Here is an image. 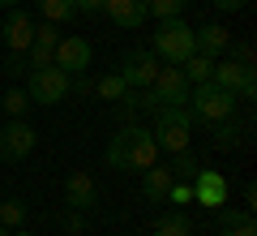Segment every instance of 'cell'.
Wrapping results in <instances>:
<instances>
[{
    "label": "cell",
    "mask_w": 257,
    "mask_h": 236,
    "mask_svg": "<svg viewBox=\"0 0 257 236\" xmlns=\"http://www.w3.org/2000/svg\"><path fill=\"white\" fill-rule=\"evenodd\" d=\"M227 56H231V60H240V64H253V43H236V47H227Z\"/></svg>",
    "instance_id": "33"
},
{
    "label": "cell",
    "mask_w": 257,
    "mask_h": 236,
    "mask_svg": "<svg viewBox=\"0 0 257 236\" xmlns=\"http://www.w3.org/2000/svg\"><path fill=\"white\" fill-rule=\"evenodd\" d=\"M159 69H163V60H159L150 47H128L124 56H120V77H124V86L128 91H146L150 82L159 77Z\"/></svg>",
    "instance_id": "6"
},
{
    "label": "cell",
    "mask_w": 257,
    "mask_h": 236,
    "mask_svg": "<svg viewBox=\"0 0 257 236\" xmlns=\"http://www.w3.org/2000/svg\"><path fill=\"white\" fill-rule=\"evenodd\" d=\"M0 9H18V0H0Z\"/></svg>",
    "instance_id": "36"
},
{
    "label": "cell",
    "mask_w": 257,
    "mask_h": 236,
    "mask_svg": "<svg viewBox=\"0 0 257 236\" xmlns=\"http://www.w3.org/2000/svg\"><path fill=\"white\" fill-rule=\"evenodd\" d=\"M52 64L60 73H69V77H73V73H86L94 64V47L86 43L82 35H64L60 43L52 47Z\"/></svg>",
    "instance_id": "8"
},
{
    "label": "cell",
    "mask_w": 257,
    "mask_h": 236,
    "mask_svg": "<svg viewBox=\"0 0 257 236\" xmlns=\"http://www.w3.org/2000/svg\"><path fill=\"white\" fill-rule=\"evenodd\" d=\"M26 69H30L26 52H9L5 56V77H26Z\"/></svg>",
    "instance_id": "27"
},
{
    "label": "cell",
    "mask_w": 257,
    "mask_h": 236,
    "mask_svg": "<svg viewBox=\"0 0 257 236\" xmlns=\"http://www.w3.org/2000/svg\"><path fill=\"white\" fill-rule=\"evenodd\" d=\"M155 146L159 150H167V154H176V150H189V142H193V120H189V112L184 108H163L155 116Z\"/></svg>",
    "instance_id": "4"
},
{
    "label": "cell",
    "mask_w": 257,
    "mask_h": 236,
    "mask_svg": "<svg viewBox=\"0 0 257 236\" xmlns=\"http://www.w3.org/2000/svg\"><path fill=\"white\" fill-rule=\"evenodd\" d=\"M214 215H219V227H240V223H253V210H248V206H227V202H223V206L214 210Z\"/></svg>",
    "instance_id": "25"
},
{
    "label": "cell",
    "mask_w": 257,
    "mask_h": 236,
    "mask_svg": "<svg viewBox=\"0 0 257 236\" xmlns=\"http://www.w3.org/2000/svg\"><path fill=\"white\" fill-rule=\"evenodd\" d=\"M39 133L26 125V120H9V125L0 129V159H9V164H22L30 150H35Z\"/></svg>",
    "instance_id": "9"
},
{
    "label": "cell",
    "mask_w": 257,
    "mask_h": 236,
    "mask_svg": "<svg viewBox=\"0 0 257 236\" xmlns=\"http://www.w3.org/2000/svg\"><path fill=\"white\" fill-rule=\"evenodd\" d=\"M227 47H231V30H223L219 22L193 26V52H197V56H210V60H219V56H227Z\"/></svg>",
    "instance_id": "13"
},
{
    "label": "cell",
    "mask_w": 257,
    "mask_h": 236,
    "mask_svg": "<svg viewBox=\"0 0 257 236\" xmlns=\"http://www.w3.org/2000/svg\"><path fill=\"white\" fill-rule=\"evenodd\" d=\"M138 176H142V198L155 202V206H163V202H167V189H172V181H176V176L167 172V164H150L146 172H138Z\"/></svg>",
    "instance_id": "16"
},
{
    "label": "cell",
    "mask_w": 257,
    "mask_h": 236,
    "mask_svg": "<svg viewBox=\"0 0 257 236\" xmlns=\"http://www.w3.org/2000/svg\"><path fill=\"white\" fill-rule=\"evenodd\" d=\"M26 95H30V103H39V108H52V103L69 99V73H60L56 64L30 69L26 73Z\"/></svg>",
    "instance_id": "5"
},
{
    "label": "cell",
    "mask_w": 257,
    "mask_h": 236,
    "mask_svg": "<svg viewBox=\"0 0 257 236\" xmlns=\"http://www.w3.org/2000/svg\"><path fill=\"white\" fill-rule=\"evenodd\" d=\"M0 108L9 112L13 120H26V108H35V103H30V95L22 91V86H9V91H5V99H0Z\"/></svg>",
    "instance_id": "22"
},
{
    "label": "cell",
    "mask_w": 257,
    "mask_h": 236,
    "mask_svg": "<svg viewBox=\"0 0 257 236\" xmlns=\"http://www.w3.org/2000/svg\"><path fill=\"white\" fill-rule=\"evenodd\" d=\"M77 18H94V13H103V0H73Z\"/></svg>",
    "instance_id": "32"
},
{
    "label": "cell",
    "mask_w": 257,
    "mask_h": 236,
    "mask_svg": "<svg viewBox=\"0 0 257 236\" xmlns=\"http://www.w3.org/2000/svg\"><path fill=\"white\" fill-rule=\"evenodd\" d=\"M210 69H214V60H210V56H197V52H193L189 60L180 64V73L189 77V86H197V82H210Z\"/></svg>",
    "instance_id": "20"
},
{
    "label": "cell",
    "mask_w": 257,
    "mask_h": 236,
    "mask_svg": "<svg viewBox=\"0 0 257 236\" xmlns=\"http://www.w3.org/2000/svg\"><path fill=\"white\" fill-rule=\"evenodd\" d=\"M150 52L163 64H184L193 56V26L184 18H159L155 39H150Z\"/></svg>",
    "instance_id": "3"
},
{
    "label": "cell",
    "mask_w": 257,
    "mask_h": 236,
    "mask_svg": "<svg viewBox=\"0 0 257 236\" xmlns=\"http://www.w3.org/2000/svg\"><path fill=\"white\" fill-rule=\"evenodd\" d=\"M103 13H107L120 30H138V26H146V18H150L146 0H103Z\"/></svg>",
    "instance_id": "15"
},
{
    "label": "cell",
    "mask_w": 257,
    "mask_h": 236,
    "mask_svg": "<svg viewBox=\"0 0 257 236\" xmlns=\"http://www.w3.org/2000/svg\"><path fill=\"white\" fill-rule=\"evenodd\" d=\"M193 198H197V206H210L219 210L223 202H227V176L214 172V168H197V176H193Z\"/></svg>",
    "instance_id": "11"
},
{
    "label": "cell",
    "mask_w": 257,
    "mask_h": 236,
    "mask_svg": "<svg viewBox=\"0 0 257 236\" xmlns=\"http://www.w3.org/2000/svg\"><path fill=\"white\" fill-rule=\"evenodd\" d=\"M210 82H214V86H223V91H231L236 99H253V95H257L253 64H240V60H231V56H219V60H214Z\"/></svg>",
    "instance_id": "7"
},
{
    "label": "cell",
    "mask_w": 257,
    "mask_h": 236,
    "mask_svg": "<svg viewBox=\"0 0 257 236\" xmlns=\"http://www.w3.org/2000/svg\"><path fill=\"white\" fill-rule=\"evenodd\" d=\"M214 9L219 13H240V9H248V0H214Z\"/></svg>",
    "instance_id": "34"
},
{
    "label": "cell",
    "mask_w": 257,
    "mask_h": 236,
    "mask_svg": "<svg viewBox=\"0 0 257 236\" xmlns=\"http://www.w3.org/2000/svg\"><path fill=\"white\" fill-rule=\"evenodd\" d=\"M219 236H257V227L253 223H240V227H223Z\"/></svg>",
    "instance_id": "35"
},
{
    "label": "cell",
    "mask_w": 257,
    "mask_h": 236,
    "mask_svg": "<svg viewBox=\"0 0 257 236\" xmlns=\"http://www.w3.org/2000/svg\"><path fill=\"white\" fill-rule=\"evenodd\" d=\"M197 168H202V164H197V154H193V150H176L172 164H167V172H172L176 181H193V176H197Z\"/></svg>",
    "instance_id": "21"
},
{
    "label": "cell",
    "mask_w": 257,
    "mask_h": 236,
    "mask_svg": "<svg viewBox=\"0 0 257 236\" xmlns=\"http://www.w3.org/2000/svg\"><path fill=\"white\" fill-rule=\"evenodd\" d=\"M0 236H9V227H5V223H0Z\"/></svg>",
    "instance_id": "38"
},
{
    "label": "cell",
    "mask_w": 257,
    "mask_h": 236,
    "mask_svg": "<svg viewBox=\"0 0 257 236\" xmlns=\"http://www.w3.org/2000/svg\"><path fill=\"white\" fill-rule=\"evenodd\" d=\"M35 43L56 47V43H60V26H56V22H43V26H35Z\"/></svg>",
    "instance_id": "30"
},
{
    "label": "cell",
    "mask_w": 257,
    "mask_h": 236,
    "mask_svg": "<svg viewBox=\"0 0 257 236\" xmlns=\"http://www.w3.org/2000/svg\"><path fill=\"white\" fill-rule=\"evenodd\" d=\"M184 5H189V0H146L150 18H180Z\"/></svg>",
    "instance_id": "26"
},
{
    "label": "cell",
    "mask_w": 257,
    "mask_h": 236,
    "mask_svg": "<svg viewBox=\"0 0 257 236\" xmlns=\"http://www.w3.org/2000/svg\"><path fill=\"white\" fill-rule=\"evenodd\" d=\"M60 227H64V232H69V236H77V232H82V227H86L82 210H64V215H60Z\"/></svg>",
    "instance_id": "31"
},
{
    "label": "cell",
    "mask_w": 257,
    "mask_h": 236,
    "mask_svg": "<svg viewBox=\"0 0 257 236\" xmlns=\"http://www.w3.org/2000/svg\"><path fill=\"white\" fill-rule=\"evenodd\" d=\"M39 13H43L47 22H56V26H64V22H73V18H77L73 0H39Z\"/></svg>",
    "instance_id": "19"
},
{
    "label": "cell",
    "mask_w": 257,
    "mask_h": 236,
    "mask_svg": "<svg viewBox=\"0 0 257 236\" xmlns=\"http://www.w3.org/2000/svg\"><path fill=\"white\" fill-rule=\"evenodd\" d=\"M26 60H30V69H47V64H52V47H47V43H30L26 47Z\"/></svg>",
    "instance_id": "28"
},
{
    "label": "cell",
    "mask_w": 257,
    "mask_h": 236,
    "mask_svg": "<svg viewBox=\"0 0 257 236\" xmlns=\"http://www.w3.org/2000/svg\"><path fill=\"white\" fill-rule=\"evenodd\" d=\"M64 202H69V210H94L99 206V185H94L90 172H69L64 176Z\"/></svg>",
    "instance_id": "12"
},
{
    "label": "cell",
    "mask_w": 257,
    "mask_h": 236,
    "mask_svg": "<svg viewBox=\"0 0 257 236\" xmlns=\"http://www.w3.org/2000/svg\"><path fill=\"white\" fill-rule=\"evenodd\" d=\"M124 91H128V86H124V77H120V73H103V77H94V95H99V99H107V103H116Z\"/></svg>",
    "instance_id": "23"
},
{
    "label": "cell",
    "mask_w": 257,
    "mask_h": 236,
    "mask_svg": "<svg viewBox=\"0 0 257 236\" xmlns=\"http://www.w3.org/2000/svg\"><path fill=\"white\" fill-rule=\"evenodd\" d=\"M150 91L159 95L163 108H184V103H189V77L180 73V64H163L159 77L150 82Z\"/></svg>",
    "instance_id": "10"
},
{
    "label": "cell",
    "mask_w": 257,
    "mask_h": 236,
    "mask_svg": "<svg viewBox=\"0 0 257 236\" xmlns=\"http://www.w3.org/2000/svg\"><path fill=\"white\" fill-rule=\"evenodd\" d=\"M244 129L236 125V116H227V120H219V125H214V146H219V150H236L240 142H244Z\"/></svg>",
    "instance_id": "18"
},
{
    "label": "cell",
    "mask_w": 257,
    "mask_h": 236,
    "mask_svg": "<svg viewBox=\"0 0 257 236\" xmlns=\"http://www.w3.org/2000/svg\"><path fill=\"white\" fill-rule=\"evenodd\" d=\"M159 146H155V133L146 125H120L116 137L107 142V168L111 172H146L150 164H159Z\"/></svg>",
    "instance_id": "1"
},
{
    "label": "cell",
    "mask_w": 257,
    "mask_h": 236,
    "mask_svg": "<svg viewBox=\"0 0 257 236\" xmlns=\"http://www.w3.org/2000/svg\"><path fill=\"white\" fill-rule=\"evenodd\" d=\"M9 236H39V232H26V227H18V232H9Z\"/></svg>",
    "instance_id": "37"
},
{
    "label": "cell",
    "mask_w": 257,
    "mask_h": 236,
    "mask_svg": "<svg viewBox=\"0 0 257 236\" xmlns=\"http://www.w3.org/2000/svg\"><path fill=\"white\" fill-rule=\"evenodd\" d=\"M0 39H5V47H9V52H26V47L35 43V18H30L26 9H9Z\"/></svg>",
    "instance_id": "14"
},
{
    "label": "cell",
    "mask_w": 257,
    "mask_h": 236,
    "mask_svg": "<svg viewBox=\"0 0 257 236\" xmlns=\"http://www.w3.org/2000/svg\"><path fill=\"white\" fill-rule=\"evenodd\" d=\"M0 223L9 227V232L22 227V223H26V202H22V198H5V202H0Z\"/></svg>",
    "instance_id": "24"
},
{
    "label": "cell",
    "mask_w": 257,
    "mask_h": 236,
    "mask_svg": "<svg viewBox=\"0 0 257 236\" xmlns=\"http://www.w3.org/2000/svg\"><path fill=\"white\" fill-rule=\"evenodd\" d=\"M236 103L240 99L231 91H223V86H214V82H197V86H189L184 112H189L193 125H219V120L236 116Z\"/></svg>",
    "instance_id": "2"
},
{
    "label": "cell",
    "mask_w": 257,
    "mask_h": 236,
    "mask_svg": "<svg viewBox=\"0 0 257 236\" xmlns=\"http://www.w3.org/2000/svg\"><path fill=\"white\" fill-rule=\"evenodd\" d=\"M150 232L155 236H193V219L184 215V210H163Z\"/></svg>",
    "instance_id": "17"
},
{
    "label": "cell",
    "mask_w": 257,
    "mask_h": 236,
    "mask_svg": "<svg viewBox=\"0 0 257 236\" xmlns=\"http://www.w3.org/2000/svg\"><path fill=\"white\" fill-rule=\"evenodd\" d=\"M167 202H172V206H189V202H193V185H189V181H172Z\"/></svg>",
    "instance_id": "29"
}]
</instances>
